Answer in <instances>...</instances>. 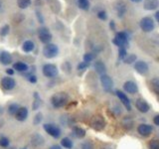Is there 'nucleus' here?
<instances>
[{"label":"nucleus","mask_w":159,"mask_h":149,"mask_svg":"<svg viewBox=\"0 0 159 149\" xmlns=\"http://www.w3.org/2000/svg\"><path fill=\"white\" fill-rule=\"evenodd\" d=\"M1 86L3 87V88L7 89V91H11L16 86V82L12 78L5 77L1 79Z\"/></svg>","instance_id":"nucleus-10"},{"label":"nucleus","mask_w":159,"mask_h":149,"mask_svg":"<svg viewBox=\"0 0 159 149\" xmlns=\"http://www.w3.org/2000/svg\"><path fill=\"white\" fill-rule=\"evenodd\" d=\"M79 1H80V0H79Z\"/></svg>","instance_id":"nucleus-50"},{"label":"nucleus","mask_w":159,"mask_h":149,"mask_svg":"<svg viewBox=\"0 0 159 149\" xmlns=\"http://www.w3.org/2000/svg\"><path fill=\"white\" fill-rule=\"evenodd\" d=\"M123 88L124 91L128 93H131V94H134L138 92V87L135 83H133L131 81H128V82H125L123 84Z\"/></svg>","instance_id":"nucleus-13"},{"label":"nucleus","mask_w":159,"mask_h":149,"mask_svg":"<svg viewBox=\"0 0 159 149\" xmlns=\"http://www.w3.org/2000/svg\"><path fill=\"white\" fill-rule=\"evenodd\" d=\"M93 67H94V70H96V72L101 74V76L102 74H106L107 68H106V65H104L102 62H101V61L96 62L93 65Z\"/></svg>","instance_id":"nucleus-21"},{"label":"nucleus","mask_w":159,"mask_h":149,"mask_svg":"<svg viewBox=\"0 0 159 149\" xmlns=\"http://www.w3.org/2000/svg\"><path fill=\"white\" fill-rule=\"evenodd\" d=\"M127 56V52L125 48H119L118 50V58L119 60H124Z\"/></svg>","instance_id":"nucleus-33"},{"label":"nucleus","mask_w":159,"mask_h":149,"mask_svg":"<svg viewBox=\"0 0 159 149\" xmlns=\"http://www.w3.org/2000/svg\"><path fill=\"white\" fill-rule=\"evenodd\" d=\"M98 19H101V20H107V12L103 11V10H101V11L98 12Z\"/></svg>","instance_id":"nucleus-37"},{"label":"nucleus","mask_w":159,"mask_h":149,"mask_svg":"<svg viewBox=\"0 0 159 149\" xmlns=\"http://www.w3.org/2000/svg\"><path fill=\"white\" fill-rule=\"evenodd\" d=\"M34 48H35V44L31 41V40H27V41H25L22 45V50L25 53L32 52Z\"/></svg>","instance_id":"nucleus-22"},{"label":"nucleus","mask_w":159,"mask_h":149,"mask_svg":"<svg viewBox=\"0 0 159 149\" xmlns=\"http://www.w3.org/2000/svg\"><path fill=\"white\" fill-rule=\"evenodd\" d=\"M152 88L157 94H159V78H154L151 81Z\"/></svg>","instance_id":"nucleus-30"},{"label":"nucleus","mask_w":159,"mask_h":149,"mask_svg":"<svg viewBox=\"0 0 159 149\" xmlns=\"http://www.w3.org/2000/svg\"><path fill=\"white\" fill-rule=\"evenodd\" d=\"M73 132L75 134V136L78 138H83V137H84V135H86V130L81 127H74Z\"/></svg>","instance_id":"nucleus-24"},{"label":"nucleus","mask_w":159,"mask_h":149,"mask_svg":"<svg viewBox=\"0 0 159 149\" xmlns=\"http://www.w3.org/2000/svg\"><path fill=\"white\" fill-rule=\"evenodd\" d=\"M28 109L27 107H20L18 109L17 113L15 114V116H16V119L19 121H24L26 120V118L28 117Z\"/></svg>","instance_id":"nucleus-16"},{"label":"nucleus","mask_w":159,"mask_h":149,"mask_svg":"<svg viewBox=\"0 0 159 149\" xmlns=\"http://www.w3.org/2000/svg\"><path fill=\"white\" fill-rule=\"evenodd\" d=\"M9 31H10V26H9V25L8 24L4 25V26H2L1 29H0V36H1V37L7 36Z\"/></svg>","instance_id":"nucleus-31"},{"label":"nucleus","mask_w":159,"mask_h":149,"mask_svg":"<svg viewBox=\"0 0 159 149\" xmlns=\"http://www.w3.org/2000/svg\"><path fill=\"white\" fill-rule=\"evenodd\" d=\"M139 25H140V28H141L142 31L146 32V33L153 31L154 28H155V24H154L153 19L150 17H143L140 20Z\"/></svg>","instance_id":"nucleus-5"},{"label":"nucleus","mask_w":159,"mask_h":149,"mask_svg":"<svg viewBox=\"0 0 159 149\" xmlns=\"http://www.w3.org/2000/svg\"><path fill=\"white\" fill-rule=\"evenodd\" d=\"M17 5L19 8L26 9L31 5V0H17Z\"/></svg>","instance_id":"nucleus-26"},{"label":"nucleus","mask_w":159,"mask_h":149,"mask_svg":"<svg viewBox=\"0 0 159 149\" xmlns=\"http://www.w3.org/2000/svg\"><path fill=\"white\" fill-rule=\"evenodd\" d=\"M89 66V63H86V62H82L78 65V70L79 71H84V70H87Z\"/></svg>","instance_id":"nucleus-35"},{"label":"nucleus","mask_w":159,"mask_h":149,"mask_svg":"<svg viewBox=\"0 0 159 149\" xmlns=\"http://www.w3.org/2000/svg\"><path fill=\"white\" fill-rule=\"evenodd\" d=\"M101 83H102V88H104V91H107V92L111 91V88L113 87V82L109 76H107V74H102Z\"/></svg>","instance_id":"nucleus-8"},{"label":"nucleus","mask_w":159,"mask_h":149,"mask_svg":"<svg viewBox=\"0 0 159 149\" xmlns=\"http://www.w3.org/2000/svg\"><path fill=\"white\" fill-rule=\"evenodd\" d=\"M137 131L138 133L140 134L141 136H149L152 132V127L151 125H149V124H140L138 127H137Z\"/></svg>","instance_id":"nucleus-11"},{"label":"nucleus","mask_w":159,"mask_h":149,"mask_svg":"<svg viewBox=\"0 0 159 149\" xmlns=\"http://www.w3.org/2000/svg\"><path fill=\"white\" fill-rule=\"evenodd\" d=\"M49 149H62V147L59 146V145H53V146L50 147Z\"/></svg>","instance_id":"nucleus-46"},{"label":"nucleus","mask_w":159,"mask_h":149,"mask_svg":"<svg viewBox=\"0 0 159 149\" xmlns=\"http://www.w3.org/2000/svg\"><path fill=\"white\" fill-rule=\"evenodd\" d=\"M134 69H135V71L140 74H145L148 70H149V67L146 62H143V61H137L134 63Z\"/></svg>","instance_id":"nucleus-9"},{"label":"nucleus","mask_w":159,"mask_h":149,"mask_svg":"<svg viewBox=\"0 0 159 149\" xmlns=\"http://www.w3.org/2000/svg\"><path fill=\"white\" fill-rule=\"evenodd\" d=\"M125 64H132L136 61V56L135 55H129V56H126L125 59L123 60Z\"/></svg>","instance_id":"nucleus-34"},{"label":"nucleus","mask_w":159,"mask_h":149,"mask_svg":"<svg viewBox=\"0 0 159 149\" xmlns=\"http://www.w3.org/2000/svg\"><path fill=\"white\" fill-rule=\"evenodd\" d=\"M61 144H62L63 147L67 148V149H72L73 148V145H74L73 141L70 138H68V137L63 138L62 140H61Z\"/></svg>","instance_id":"nucleus-25"},{"label":"nucleus","mask_w":159,"mask_h":149,"mask_svg":"<svg viewBox=\"0 0 159 149\" xmlns=\"http://www.w3.org/2000/svg\"><path fill=\"white\" fill-rule=\"evenodd\" d=\"M82 149H93V145L91 142H84L82 144Z\"/></svg>","instance_id":"nucleus-39"},{"label":"nucleus","mask_w":159,"mask_h":149,"mask_svg":"<svg viewBox=\"0 0 159 149\" xmlns=\"http://www.w3.org/2000/svg\"><path fill=\"white\" fill-rule=\"evenodd\" d=\"M28 81L30 83H36L37 82V77L36 76H34V74H30V76L28 77Z\"/></svg>","instance_id":"nucleus-40"},{"label":"nucleus","mask_w":159,"mask_h":149,"mask_svg":"<svg viewBox=\"0 0 159 149\" xmlns=\"http://www.w3.org/2000/svg\"><path fill=\"white\" fill-rule=\"evenodd\" d=\"M109 27L111 28V30H116V23H114V21H111V23H109Z\"/></svg>","instance_id":"nucleus-45"},{"label":"nucleus","mask_w":159,"mask_h":149,"mask_svg":"<svg viewBox=\"0 0 159 149\" xmlns=\"http://www.w3.org/2000/svg\"><path fill=\"white\" fill-rule=\"evenodd\" d=\"M0 7H1V3H0Z\"/></svg>","instance_id":"nucleus-49"},{"label":"nucleus","mask_w":159,"mask_h":149,"mask_svg":"<svg viewBox=\"0 0 159 149\" xmlns=\"http://www.w3.org/2000/svg\"><path fill=\"white\" fill-rule=\"evenodd\" d=\"M104 125H106V122L99 116L94 117L92 120V127L93 129H96V130H102L104 128Z\"/></svg>","instance_id":"nucleus-15"},{"label":"nucleus","mask_w":159,"mask_h":149,"mask_svg":"<svg viewBox=\"0 0 159 149\" xmlns=\"http://www.w3.org/2000/svg\"><path fill=\"white\" fill-rule=\"evenodd\" d=\"M58 68L53 64H46L43 66V74L47 78H55L58 76Z\"/></svg>","instance_id":"nucleus-6"},{"label":"nucleus","mask_w":159,"mask_h":149,"mask_svg":"<svg viewBox=\"0 0 159 149\" xmlns=\"http://www.w3.org/2000/svg\"><path fill=\"white\" fill-rule=\"evenodd\" d=\"M135 106H136V108L138 109V111L140 112H142V113H146L149 109H150L149 104L142 98H138L137 99V101L135 102Z\"/></svg>","instance_id":"nucleus-12"},{"label":"nucleus","mask_w":159,"mask_h":149,"mask_svg":"<svg viewBox=\"0 0 159 149\" xmlns=\"http://www.w3.org/2000/svg\"><path fill=\"white\" fill-rule=\"evenodd\" d=\"M153 122H154V124H155V125L159 126V114H158V115H156V116H154Z\"/></svg>","instance_id":"nucleus-43"},{"label":"nucleus","mask_w":159,"mask_h":149,"mask_svg":"<svg viewBox=\"0 0 159 149\" xmlns=\"http://www.w3.org/2000/svg\"><path fill=\"white\" fill-rule=\"evenodd\" d=\"M13 69L18 72H26L28 70V66L23 62H17L13 65Z\"/></svg>","instance_id":"nucleus-23"},{"label":"nucleus","mask_w":159,"mask_h":149,"mask_svg":"<svg viewBox=\"0 0 159 149\" xmlns=\"http://www.w3.org/2000/svg\"><path fill=\"white\" fill-rule=\"evenodd\" d=\"M149 149H159V140L158 139H153L148 143Z\"/></svg>","instance_id":"nucleus-32"},{"label":"nucleus","mask_w":159,"mask_h":149,"mask_svg":"<svg viewBox=\"0 0 159 149\" xmlns=\"http://www.w3.org/2000/svg\"><path fill=\"white\" fill-rule=\"evenodd\" d=\"M132 2H135V3H138V2H140L141 0H131Z\"/></svg>","instance_id":"nucleus-48"},{"label":"nucleus","mask_w":159,"mask_h":149,"mask_svg":"<svg viewBox=\"0 0 159 149\" xmlns=\"http://www.w3.org/2000/svg\"><path fill=\"white\" fill-rule=\"evenodd\" d=\"M69 97L66 93H57L51 97V103L55 107H62L68 102Z\"/></svg>","instance_id":"nucleus-1"},{"label":"nucleus","mask_w":159,"mask_h":149,"mask_svg":"<svg viewBox=\"0 0 159 149\" xmlns=\"http://www.w3.org/2000/svg\"><path fill=\"white\" fill-rule=\"evenodd\" d=\"M39 106H40V99L38 98V99H36V101H35V102L33 103V109H34V111H36V109H37Z\"/></svg>","instance_id":"nucleus-41"},{"label":"nucleus","mask_w":159,"mask_h":149,"mask_svg":"<svg viewBox=\"0 0 159 149\" xmlns=\"http://www.w3.org/2000/svg\"><path fill=\"white\" fill-rule=\"evenodd\" d=\"M36 17L38 18V20H39V22H40V23H43V22H44V18H43L42 14L40 13V12H36Z\"/></svg>","instance_id":"nucleus-42"},{"label":"nucleus","mask_w":159,"mask_h":149,"mask_svg":"<svg viewBox=\"0 0 159 149\" xmlns=\"http://www.w3.org/2000/svg\"><path fill=\"white\" fill-rule=\"evenodd\" d=\"M116 13H117V16L119 18H121L124 14L126 12V5L124 2L122 1H119L116 3Z\"/></svg>","instance_id":"nucleus-19"},{"label":"nucleus","mask_w":159,"mask_h":149,"mask_svg":"<svg viewBox=\"0 0 159 149\" xmlns=\"http://www.w3.org/2000/svg\"><path fill=\"white\" fill-rule=\"evenodd\" d=\"M94 58H96V54L94 53H87V54H84V62H86V63H91L93 60H94Z\"/></svg>","instance_id":"nucleus-29"},{"label":"nucleus","mask_w":159,"mask_h":149,"mask_svg":"<svg viewBox=\"0 0 159 149\" xmlns=\"http://www.w3.org/2000/svg\"><path fill=\"white\" fill-rule=\"evenodd\" d=\"M9 145V139L6 137H1L0 138V146L1 147H7Z\"/></svg>","instance_id":"nucleus-36"},{"label":"nucleus","mask_w":159,"mask_h":149,"mask_svg":"<svg viewBox=\"0 0 159 149\" xmlns=\"http://www.w3.org/2000/svg\"><path fill=\"white\" fill-rule=\"evenodd\" d=\"M112 43L119 48H125L128 45V35L125 32L116 33V37L112 40Z\"/></svg>","instance_id":"nucleus-2"},{"label":"nucleus","mask_w":159,"mask_h":149,"mask_svg":"<svg viewBox=\"0 0 159 149\" xmlns=\"http://www.w3.org/2000/svg\"><path fill=\"white\" fill-rule=\"evenodd\" d=\"M38 34H39L40 41H41L43 44H45V45L50 44V42H51V40H52V35L49 32L48 28H45V27L40 28L38 30Z\"/></svg>","instance_id":"nucleus-7"},{"label":"nucleus","mask_w":159,"mask_h":149,"mask_svg":"<svg viewBox=\"0 0 159 149\" xmlns=\"http://www.w3.org/2000/svg\"><path fill=\"white\" fill-rule=\"evenodd\" d=\"M155 19H156V21L159 23V10L155 13Z\"/></svg>","instance_id":"nucleus-47"},{"label":"nucleus","mask_w":159,"mask_h":149,"mask_svg":"<svg viewBox=\"0 0 159 149\" xmlns=\"http://www.w3.org/2000/svg\"><path fill=\"white\" fill-rule=\"evenodd\" d=\"M6 73L9 74V76H13V74H14V70L13 69H7Z\"/></svg>","instance_id":"nucleus-44"},{"label":"nucleus","mask_w":159,"mask_h":149,"mask_svg":"<svg viewBox=\"0 0 159 149\" xmlns=\"http://www.w3.org/2000/svg\"><path fill=\"white\" fill-rule=\"evenodd\" d=\"M143 5L144 9L151 11V10H155L159 6V1L158 0H145Z\"/></svg>","instance_id":"nucleus-18"},{"label":"nucleus","mask_w":159,"mask_h":149,"mask_svg":"<svg viewBox=\"0 0 159 149\" xmlns=\"http://www.w3.org/2000/svg\"><path fill=\"white\" fill-rule=\"evenodd\" d=\"M24 149H25V148H24Z\"/></svg>","instance_id":"nucleus-51"},{"label":"nucleus","mask_w":159,"mask_h":149,"mask_svg":"<svg viewBox=\"0 0 159 149\" xmlns=\"http://www.w3.org/2000/svg\"><path fill=\"white\" fill-rule=\"evenodd\" d=\"M31 143H32V145H34V146H40V145H42V144L44 143V138H43V136L41 135V134L35 133L34 135L31 137Z\"/></svg>","instance_id":"nucleus-20"},{"label":"nucleus","mask_w":159,"mask_h":149,"mask_svg":"<svg viewBox=\"0 0 159 149\" xmlns=\"http://www.w3.org/2000/svg\"><path fill=\"white\" fill-rule=\"evenodd\" d=\"M0 63L2 65H10L12 63V57H11V54L9 52L6 51H3L1 54H0Z\"/></svg>","instance_id":"nucleus-17"},{"label":"nucleus","mask_w":159,"mask_h":149,"mask_svg":"<svg viewBox=\"0 0 159 149\" xmlns=\"http://www.w3.org/2000/svg\"><path fill=\"white\" fill-rule=\"evenodd\" d=\"M43 128L50 136H53L54 138H58L61 136V129H60V127L56 125V124L46 123V124H44Z\"/></svg>","instance_id":"nucleus-4"},{"label":"nucleus","mask_w":159,"mask_h":149,"mask_svg":"<svg viewBox=\"0 0 159 149\" xmlns=\"http://www.w3.org/2000/svg\"><path fill=\"white\" fill-rule=\"evenodd\" d=\"M42 120V113H37V115L34 117V120H33V123L36 125V124H39Z\"/></svg>","instance_id":"nucleus-38"},{"label":"nucleus","mask_w":159,"mask_h":149,"mask_svg":"<svg viewBox=\"0 0 159 149\" xmlns=\"http://www.w3.org/2000/svg\"><path fill=\"white\" fill-rule=\"evenodd\" d=\"M19 108L20 107H19V106L17 103H12V104H10L9 107H8V112L11 114V115H15V114L17 113Z\"/></svg>","instance_id":"nucleus-28"},{"label":"nucleus","mask_w":159,"mask_h":149,"mask_svg":"<svg viewBox=\"0 0 159 149\" xmlns=\"http://www.w3.org/2000/svg\"><path fill=\"white\" fill-rule=\"evenodd\" d=\"M78 6L83 10H89V0H78Z\"/></svg>","instance_id":"nucleus-27"},{"label":"nucleus","mask_w":159,"mask_h":149,"mask_svg":"<svg viewBox=\"0 0 159 149\" xmlns=\"http://www.w3.org/2000/svg\"><path fill=\"white\" fill-rule=\"evenodd\" d=\"M58 53H59V49L57 47V45L55 44H47L45 45V47L43 49V55L47 59L55 58L58 55Z\"/></svg>","instance_id":"nucleus-3"},{"label":"nucleus","mask_w":159,"mask_h":149,"mask_svg":"<svg viewBox=\"0 0 159 149\" xmlns=\"http://www.w3.org/2000/svg\"><path fill=\"white\" fill-rule=\"evenodd\" d=\"M116 96L118 97V98L120 99V102H122V104L127 111H130L131 109V104H130V102H129V98L127 97V96L124 93L120 92V91H117L116 92Z\"/></svg>","instance_id":"nucleus-14"}]
</instances>
